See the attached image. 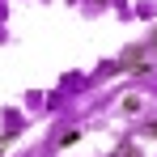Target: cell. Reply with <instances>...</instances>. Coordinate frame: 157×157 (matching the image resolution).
Masks as SVG:
<instances>
[{
	"instance_id": "obj_1",
	"label": "cell",
	"mask_w": 157,
	"mask_h": 157,
	"mask_svg": "<svg viewBox=\"0 0 157 157\" xmlns=\"http://www.w3.org/2000/svg\"><path fill=\"white\" fill-rule=\"evenodd\" d=\"M149 55H157V34L149 38V43H140V47H128V51L119 55V68H128V72H140Z\"/></svg>"
}]
</instances>
